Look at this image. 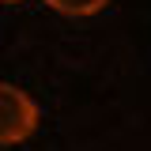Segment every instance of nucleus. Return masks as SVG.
<instances>
[{"instance_id":"1","label":"nucleus","mask_w":151,"mask_h":151,"mask_svg":"<svg viewBox=\"0 0 151 151\" xmlns=\"http://www.w3.org/2000/svg\"><path fill=\"white\" fill-rule=\"evenodd\" d=\"M38 129V106L34 98L15 87V83H0V147L23 144Z\"/></svg>"},{"instance_id":"2","label":"nucleus","mask_w":151,"mask_h":151,"mask_svg":"<svg viewBox=\"0 0 151 151\" xmlns=\"http://www.w3.org/2000/svg\"><path fill=\"white\" fill-rule=\"evenodd\" d=\"M45 4L60 15H94L106 8V0H45Z\"/></svg>"},{"instance_id":"3","label":"nucleus","mask_w":151,"mask_h":151,"mask_svg":"<svg viewBox=\"0 0 151 151\" xmlns=\"http://www.w3.org/2000/svg\"><path fill=\"white\" fill-rule=\"evenodd\" d=\"M0 4H19V0H0Z\"/></svg>"}]
</instances>
